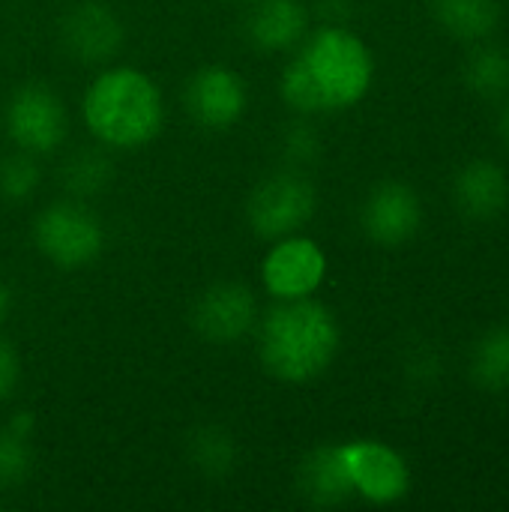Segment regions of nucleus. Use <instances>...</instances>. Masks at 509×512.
<instances>
[{
	"mask_svg": "<svg viewBox=\"0 0 509 512\" xmlns=\"http://www.w3.org/2000/svg\"><path fill=\"white\" fill-rule=\"evenodd\" d=\"M189 456L195 462V468L201 474H210V477H222L234 468V459H237V447L231 441V435L219 426H204L192 435L189 441Z\"/></svg>",
	"mask_w": 509,
	"mask_h": 512,
	"instance_id": "6ab92c4d",
	"label": "nucleus"
},
{
	"mask_svg": "<svg viewBox=\"0 0 509 512\" xmlns=\"http://www.w3.org/2000/svg\"><path fill=\"white\" fill-rule=\"evenodd\" d=\"M318 150H321V141H318V132L312 126H306V123L288 126L285 156L291 165H309L312 159H318Z\"/></svg>",
	"mask_w": 509,
	"mask_h": 512,
	"instance_id": "5701e85b",
	"label": "nucleus"
},
{
	"mask_svg": "<svg viewBox=\"0 0 509 512\" xmlns=\"http://www.w3.org/2000/svg\"><path fill=\"white\" fill-rule=\"evenodd\" d=\"M309 33V9L303 0H252L246 36L258 51H291Z\"/></svg>",
	"mask_w": 509,
	"mask_h": 512,
	"instance_id": "4468645a",
	"label": "nucleus"
},
{
	"mask_svg": "<svg viewBox=\"0 0 509 512\" xmlns=\"http://www.w3.org/2000/svg\"><path fill=\"white\" fill-rule=\"evenodd\" d=\"M432 18L435 24L465 42H480L486 39L498 21H501V6L498 0H432Z\"/></svg>",
	"mask_w": 509,
	"mask_h": 512,
	"instance_id": "dca6fc26",
	"label": "nucleus"
},
{
	"mask_svg": "<svg viewBox=\"0 0 509 512\" xmlns=\"http://www.w3.org/2000/svg\"><path fill=\"white\" fill-rule=\"evenodd\" d=\"M363 231L378 246H402L423 228V201L402 180L378 183L360 210Z\"/></svg>",
	"mask_w": 509,
	"mask_h": 512,
	"instance_id": "9d476101",
	"label": "nucleus"
},
{
	"mask_svg": "<svg viewBox=\"0 0 509 512\" xmlns=\"http://www.w3.org/2000/svg\"><path fill=\"white\" fill-rule=\"evenodd\" d=\"M501 135H504V141H507L509 147V105L504 108V117H501Z\"/></svg>",
	"mask_w": 509,
	"mask_h": 512,
	"instance_id": "a878e982",
	"label": "nucleus"
},
{
	"mask_svg": "<svg viewBox=\"0 0 509 512\" xmlns=\"http://www.w3.org/2000/svg\"><path fill=\"white\" fill-rule=\"evenodd\" d=\"M111 180V162L102 150H78L63 165V183L75 198L102 192Z\"/></svg>",
	"mask_w": 509,
	"mask_h": 512,
	"instance_id": "aec40b11",
	"label": "nucleus"
},
{
	"mask_svg": "<svg viewBox=\"0 0 509 512\" xmlns=\"http://www.w3.org/2000/svg\"><path fill=\"white\" fill-rule=\"evenodd\" d=\"M81 117L105 147L135 150L159 135L165 123V99L147 72L135 66H111L84 90Z\"/></svg>",
	"mask_w": 509,
	"mask_h": 512,
	"instance_id": "7ed1b4c3",
	"label": "nucleus"
},
{
	"mask_svg": "<svg viewBox=\"0 0 509 512\" xmlns=\"http://www.w3.org/2000/svg\"><path fill=\"white\" fill-rule=\"evenodd\" d=\"M261 279L276 300L312 297L327 279V255L312 237H279L261 261Z\"/></svg>",
	"mask_w": 509,
	"mask_h": 512,
	"instance_id": "6e6552de",
	"label": "nucleus"
},
{
	"mask_svg": "<svg viewBox=\"0 0 509 512\" xmlns=\"http://www.w3.org/2000/svg\"><path fill=\"white\" fill-rule=\"evenodd\" d=\"M183 102L198 126L222 132L246 114L249 90L240 72L228 66H204L186 81Z\"/></svg>",
	"mask_w": 509,
	"mask_h": 512,
	"instance_id": "1a4fd4ad",
	"label": "nucleus"
},
{
	"mask_svg": "<svg viewBox=\"0 0 509 512\" xmlns=\"http://www.w3.org/2000/svg\"><path fill=\"white\" fill-rule=\"evenodd\" d=\"M453 204L468 222H492L509 204L507 171L492 159H471L453 177Z\"/></svg>",
	"mask_w": 509,
	"mask_h": 512,
	"instance_id": "ddd939ff",
	"label": "nucleus"
},
{
	"mask_svg": "<svg viewBox=\"0 0 509 512\" xmlns=\"http://www.w3.org/2000/svg\"><path fill=\"white\" fill-rule=\"evenodd\" d=\"M69 129L63 99L45 84H21L6 102V132L24 153L42 156L63 144Z\"/></svg>",
	"mask_w": 509,
	"mask_h": 512,
	"instance_id": "423d86ee",
	"label": "nucleus"
},
{
	"mask_svg": "<svg viewBox=\"0 0 509 512\" xmlns=\"http://www.w3.org/2000/svg\"><path fill=\"white\" fill-rule=\"evenodd\" d=\"M471 378L486 393L509 390V327H492L471 348Z\"/></svg>",
	"mask_w": 509,
	"mask_h": 512,
	"instance_id": "f3484780",
	"label": "nucleus"
},
{
	"mask_svg": "<svg viewBox=\"0 0 509 512\" xmlns=\"http://www.w3.org/2000/svg\"><path fill=\"white\" fill-rule=\"evenodd\" d=\"M339 447L357 498L378 507H390L408 495L411 471L399 450L384 441H348Z\"/></svg>",
	"mask_w": 509,
	"mask_h": 512,
	"instance_id": "0eeeda50",
	"label": "nucleus"
},
{
	"mask_svg": "<svg viewBox=\"0 0 509 512\" xmlns=\"http://www.w3.org/2000/svg\"><path fill=\"white\" fill-rule=\"evenodd\" d=\"M30 465H33L30 438L12 432L9 426L0 429V492L21 486L30 474Z\"/></svg>",
	"mask_w": 509,
	"mask_h": 512,
	"instance_id": "4be33fe9",
	"label": "nucleus"
},
{
	"mask_svg": "<svg viewBox=\"0 0 509 512\" xmlns=\"http://www.w3.org/2000/svg\"><path fill=\"white\" fill-rule=\"evenodd\" d=\"M63 48L81 63H108L123 48V21L102 0L75 3L60 24Z\"/></svg>",
	"mask_w": 509,
	"mask_h": 512,
	"instance_id": "f8f14e48",
	"label": "nucleus"
},
{
	"mask_svg": "<svg viewBox=\"0 0 509 512\" xmlns=\"http://www.w3.org/2000/svg\"><path fill=\"white\" fill-rule=\"evenodd\" d=\"M318 210L315 183L297 171L285 168L264 177L246 204V219L261 240H279L288 234H300Z\"/></svg>",
	"mask_w": 509,
	"mask_h": 512,
	"instance_id": "20e7f679",
	"label": "nucleus"
},
{
	"mask_svg": "<svg viewBox=\"0 0 509 512\" xmlns=\"http://www.w3.org/2000/svg\"><path fill=\"white\" fill-rule=\"evenodd\" d=\"M39 186V165L33 153H9L0 159V198L9 204L27 201Z\"/></svg>",
	"mask_w": 509,
	"mask_h": 512,
	"instance_id": "412c9836",
	"label": "nucleus"
},
{
	"mask_svg": "<svg viewBox=\"0 0 509 512\" xmlns=\"http://www.w3.org/2000/svg\"><path fill=\"white\" fill-rule=\"evenodd\" d=\"M300 495L315 507H339L354 498L351 477L345 471L342 447H318L312 450L297 471Z\"/></svg>",
	"mask_w": 509,
	"mask_h": 512,
	"instance_id": "2eb2a0df",
	"label": "nucleus"
},
{
	"mask_svg": "<svg viewBox=\"0 0 509 512\" xmlns=\"http://www.w3.org/2000/svg\"><path fill=\"white\" fill-rule=\"evenodd\" d=\"M33 240L51 264L75 270L99 258L105 246V228L90 207L66 198L39 210L33 222Z\"/></svg>",
	"mask_w": 509,
	"mask_h": 512,
	"instance_id": "39448f33",
	"label": "nucleus"
},
{
	"mask_svg": "<svg viewBox=\"0 0 509 512\" xmlns=\"http://www.w3.org/2000/svg\"><path fill=\"white\" fill-rule=\"evenodd\" d=\"M255 327L261 366L285 384H309L321 378L342 345L336 315L312 297L279 300Z\"/></svg>",
	"mask_w": 509,
	"mask_h": 512,
	"instance_id": "f03ea898",
	"label": "nucleus"
},
{
	"mask_svg": "<svg viewBox=\"0 0 509 512\" xmlns=\"http://www.w3.org/2000/svg\"><path fill=\"white\" fill-rule=\"evenodd\" d=\"M255 324H258V303L243 282L210 285L192 309V327L213 345H234Z\"/></svg>",
	"mask_w": 509,
	"mask_h": 512,
	"instance_id": "9b49d317",
	"label": "nucleus"
},
{
	"mask_svg": "<svg viewBox=\"0 0 509 512\" xmlns=\"http://www.w3.org/2000/svg\"><path fill=\"white\" fill-rule=\"evenodd\" d=\"M375 57L348 27L327 24L306 33L282 69V99L300 114H333L354 108L372 87Z\"/></svg>",
	"mask_w": 509,
	"mask_h": 512,
	"instance_id": "f257e3e1",
	"label": "nucleus"
},
{
	"mask_svg": "<svg viewBox=\"0 0 509 512\" xmlns=\"http://www.w3.org/2000/svg\"><path fill=\"white\" fill-rule=\"evenodd\" d=\"M9 306H12V294H9V285L0 279V324H3V318L9 315Z\"/></svg>",
	"mask_w": 509,
	"mask_h": 512,
	"instance_id": "393cba45",
	"label": "nucleus"
},
{
	"mask_svg": "<svg viewBox=\"0 0 509 512\" xmlns=\"http://www.w3.org/2000/svg\"><path fill=\"white\" fill-rule=\"evenodd\" d=\"M18 378H21L18 354H15V348L6 339H0V402H6L15 393Z\"/></svg>",
	"mask_w": 509,
	"mask_h": 512,
	"instance_id": "b1692460",
	"label": "nucleus"
},
{
	"mask_svg": "<svg viewBox=\"0 0 509 512\" xmlns=\"http://www.w3.org/2000/svg\"><path fill=\"white\" fill-rule=\"evenodd\" d=\"M462 81L480 99H501L509 90V54L498 45H477L462 66Z\"/></svg>",
	"mask_w": 509,
	"mask_h": 512,
	"instance_id": "a211bd4d",
	"label": "nucleus"
}]
</instances>
